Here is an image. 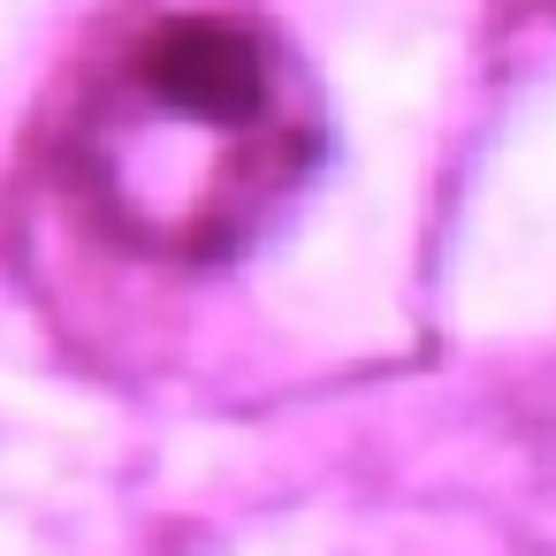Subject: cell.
I'll return each instance as SVG.
<instances>
[{"label":"cell","instance_id":"1","mask_svg":"<svg viewBox=\"0 0 556 556\" xmlns=\"http://www.w3.org/2000/svg\"><path fill=\"white\" fill-rule=\"evenodd\" d=\"M328 100L244 9L123 16L54 100V191L123 260L229 267L313 184Z\"/></svg>","mask_w":556,"mask_h":556}]
</instances>
